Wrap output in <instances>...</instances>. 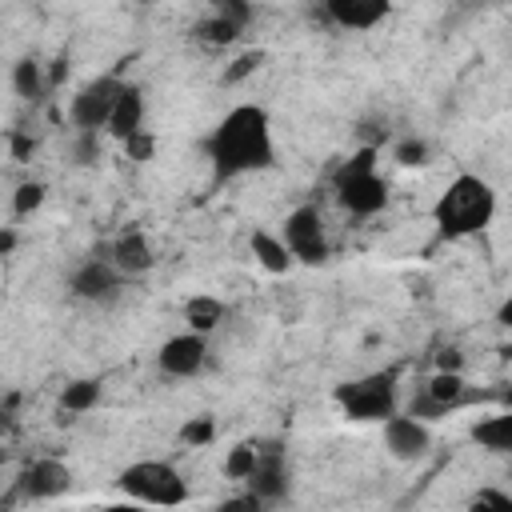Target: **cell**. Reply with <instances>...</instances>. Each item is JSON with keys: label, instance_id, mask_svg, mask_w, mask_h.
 Returning a JSON list of instances; mask_svg holds the SVG:
<instances>
[{"label": "cell", "instance_id": "30", "mask_svg": "<svg viewBox=\"0 0 512 512\" xmlns=\"http://www.w3.org/2000/svg\"><path fill=\"white\" fill-rule=\"evenodd\" d=\"M12 248H16V228H12V224H8V228H4V236H0V252H4V256H8V252H12Z\"/></svg>", "mask_w": 512, "mask_h": 512}, {"label": "cell", "instance_id": "29", "mask_svg": "<svg viewBox=\"0 0 512 512\" xmlns=\"http://www.w3.org/2000/svg\"><path fill=\"white\" fill-rule=\"evenodd\" d=\"M496 324H500L504 332H512V292H508V296L496 304Z\"/></svg>", "mask_w": 512, "mask_h": 512}, {"label": "cell", "instance_id": "3", "mask_svg": "<svg viewBox=\"0 0 512 512\" xmlns=\"http://www.w3.org/2000/svg\"><path fill=\"white\" fill-rule=\"evenodd\" d=\"M332 196L336 204L352 216V220H372L388 208L392 192H388V180L380 172V152L372 144L356 148L348 160L336 164L332 172Z\"/></svg>", "mask_w": 512, "mask_h": 512}, {"label": "cell", "instance_id": "23", "mask_svg": "<svg viewBox=\"0 0 512 512\" xmlns=\"http://www.w3.org/2000/svg\"><path fill=\"white\" fill-rule=\"evenodd\" d=\"M256 460H260V444H256V440H248V444H236V448L228 452V460H224V476L244 484V480L252 476Z\"/></svg>", "mask_w": 512, "mask_h": 512}, {"label": "cell", "instance_id": "18", "mask_svg": "<svg viewBox=\"0 0 512 512\" xmlns=\"http://www.w3.org/2000/svg\"><path fill=\"white\" fill-rule=\"evenodd\" d=\"M248 244H252V256H256V264H260L264 272H272V276H284V272L296 264V256L288 252V244H284V236H280V232H268V228H252Z\"/></svg>", "mask_w": 512, "mask_h": 512}, {"label": "cell", "instance_id": "12", "mask_svg": "<svg viewBox=\"0 0 512 512\" xmlns=\"http://www.w3.org/2000/svg\"><path fill=\"white\" fill-rule=\"evenodd\" d=\"M144 124H148V96H144V88L136 80H128L124 92H120V100H116V108H112V116H108L104 136H112L116 144H128L132 136L148 132Z\"/></svg>", "mask_w": 512, "mask_h": 512}, {"label": "cell", "instance_id": "27", "mask_svg": "<svg viewBox=\"0 0 512 512\" xmlns=\"http://www.w3.org/2000/svg\"><path fill=\"white\" fill-rule=\"evenodd\" d=\"M212 432H216V428H212V420H208V416H196V420H188V424L180 428V440L196 448V444H208V440H212Z\"/></svg>", "mask_w": 512, "mask_h": 512}, {"label": "cell", "instance_id": "1", "mask_svg": "<svg viewBox=\"0 0 512 512\" xmlns=\"http://www.w3.org/2000/svg\"><path fill=\"white\" fill-rule=\"evenodd\" d=\"M212 172L220 180H236V176H256V172H272L276 168V124L272 112L256 100H240L232 104L200 140Z\"/></svg>", "mask_w": 512, "mask_h": 512}, {"label": "cell", "instance_id": "24", "mask_svg": "<svg viewBox=\"0 0 512 512\" xmlns=\"http://www.w3.org/2000/svg\"><path fill=\"white\" fill-rule=\"evenodd\" d=\"M44 200H48V184H44V180H24V184L12 192V216L24 220V216H32Z\"/></svg>", "mask_w": 512, "mask_h": 512}, {"label": "cell", "instance_id": "9", "mask_svg": "<svg viewBox=\"0 0 512 512\" xmlns=\"http://www.w3.org/2000/svg\"><path fill=\"white\" fill-rule=\"evenodd\" d=\"M212 360V336L196 328H180L160 340L156 348V372L168 380H196Z\"/></svg>", "mask_w": 512, "mask_h": 512}, {"label": "cell", "instance_id": "10", "mask_svg": "<svg viewBox=\"0 0 512 512\" xmlns=\"http://www.w3.org/2000/svg\"><path fill=\"white\" fill-rule=\"evenodd\" d=\"M380 444H384V452H388L392 460L416 464V460H424L428 448H432V424L420 420V416L408 412V408H396L388 420H380Z\"/></svg>", "mask_w": 512, "mask_h": 512}, {"label": "cell", "instance_id": "17", "mask_svg": "<svg viewBox=\"0 0 512 512\" xmlns=\"http://www.w3.org/2000/svg\"><path fill=\"white\" fill-rule=\"evenodd\" d=\"M420 392H424V396H432L448 416L476 400V396H472V384H468V376H464V368H436V372L424 380V388H420Z\"/></svg>", "mask_w": 512, "mask_h": 512}, {"label": "cell", "instance_id": "26", "mask_svg": "<svg viewBox=\"0 0 512 512\" xmlns=\"http://www.w3.org/2000/svg\"><path fill=\"white\" fill-rule=\"evenodd\" d=\"M468 504H472V508H504V512H512V492L488 484V488H476Z\"/></svg>", "mask_w": 512, "mask_h": 512}, {"label": "cell", "instance_id": "20", "mask_svg": "<svg viewBox=\"0 0 512 512\" xmlns=\"http://www.w3.org/2000/svg\"><path fill=\"white\" fill-rule=\"evenodd\" d=\"M100 396H104L100 376H76V380H68V384L60 388V412L84 416V412H92V408L100 404Z\"/></svg>", "mask_w": 512, "mask_h": 512}, {"label": "cell", "instance_id": "13", "mask_svg": "<svg viewBox=\"0 0 512 512\" xmlns=\"http://www.w3.org/2000/svg\"><path fill=\"white\" fill-rule=\"evenodd\" d=\"M324 16L344 32H372L392 16V0H320Z\"/></svg>", "mask_w": 512, "mask_h": 512}, {"label": "cell", "instance_id": "19", "mask_svg": "<svg viewBox=\"0 0 512 512\" xmlns=\"http://www.w3.org/2000/svg\"><path fill=\"white\" fill-rule=\"evenodd\" d=\"M224 320H228V304H224L220 296H212V292H196V296L184 300V324H188V328L212 336Z\"/></svg>", "mask_w": 512, "mask_h": 512}, {"label": "cell", "instance_id": "7", "mask_svg": "<svg viewBox=\"0 0 512 512\" xmlns=\"http://www.w3.org/2000/svg\"><path fill=\"white\" fill-rule=\"evenodd\" d=\"M68 296L72 300H84V304H112L120 292H124V284H128V276L104 256V248L100 252H88V256H80L72 268H68Z\"/></svg>", "mask_w": 512, "mask_h": 512}, {"label": "cell", "instance_id": "22", "mask_svg": "<svg viewBox=\"0 0 512 512\" xmlns=\"http://www.w3.org/2000/svg\"><path fill=\"white\" fill-rule=\"evenodd\" d=\"M12 88H16V96H24V100H32V96L44 92V72H40V64H36L32 56H24V60L12 64Z\"/></svg>", "mask_w": 512, "mask_h": 512}, {"label": "cell", "instance_id": "14", "mask_svg": "<svg viewBox=\"0 0 512 512\" xmlns=\"http://www.w3.org/2000/svg\"><path fill=\"white\" fill-rule=\"evenodd\" d=\"M20 488L32 500H56V496H64L72 488V468L64 460H56V456H36L20 472Z\"/></svg>", "mask_w": 512, "mask_h": 512}, {"label": "cell", "instance_id": "21", "mask_svg": "<svg viewBox=\"0 0 512 512\" xmlns=\"http://www.w3.org/2000/svg\"><path fill=\"white\" fill-rule=\"evenodd\" d=\"M240 28H244V20L224 16V12H212L208 20L196 24V36H200L204 44H232V40L240 36Z\"/></svg>", "mask_w": 512, "mask_h": 512}, {"label": "cell", "instance_id": "25", "mask_svg": "<svg viewBox=\"0 0 512 512\" xmlns=\"http://www.w3.org/2000/svg\"><path fill=\"white\" fill-rule=\"evenodd\" d=\"M392 160L404 164V168H420V164H428V140H420V136H404V140H396Z\"/></svg>", "mask_w": 512, "mask_h": 512}, {"label": "cell", "instance_id": "16", "mask_svg": "<svg viewBox=\"0 0 512 512\" xmlns=\"http://www.w3.org/2000/svg\"><path fill=\"white\" fill-rule=\"evenodd\" d=\"M468 440L480 448V452H492V456H512V408L500 404L484 416L472 420L468 428Z\"/></svg>", "mask_w": 512, "mask_h": 512}, {"label": "cell", "instance_id": "6", "mask_svg": "<svg viewBox=\"0 0 512 512\" xmlns=\"http://www.w3.org/2000/svg\"><path fill=\"white\" fill-rule=\"evenodd\" d=\"M124 84L128 80L120 72H100V76L84 80L72 92V100H68V124L76 132H104L108 116H112V108H116V100L124 92Z\"/></svg>", "mask_w": 512, "mask_h": 512}, {"label": "cell", "instance_id": "4", "mask_svg": "<svg viewBox=\"0 0 512 512\" xmlns=\"http://www.w3.org/2000/svg\"><path fill=\"white\" fill-rule=\"evenodd\" d=\"M116 492L136 504H152V508H180L192 496L184 472L160 456H140V460L124 464L116 472Z\"/></svg>", "mask_w": 512, "mask_h": 512}, {"label": "cell", "instance_id": "2", "mask_svg": "<svg viewBox=\"0 0 512 512\" xmlns=\"http://www.w3.org/2000/svg\"><path fill=\"white\" fill-rule=\"evenodd\" d=\"M500 212V192L488 176L480 172H456L432 200L428 216L440 240H472L496 224Z\"/></svg>", "mask_w": 512, "mask_h": 512}, {"label": "cell", "instance_id": "28", "mask_svg": "<svg viewBox=\"0 0 512 512\" xmlns=\"http://www.w3.org/2000/svg\"><path fill=\"white\" fill-rule=\"evenodd\" d=\"M260 60H264L260 52H248V56H240V60H236V68H232V72H224V80H228V84H236L240 76H248L252 68H260Z\"/></svg>", "mask_w": 512, "mask_h": 512}, {"label": "cell", "instance_id": "15", "mask_svg": "<svg viewBox=\"0 0 512 512\" xmlns=\"http://www.w3.org/2000/svg\"><path fill=\"white\" fill-rule=\"evenodd\" d=\"M244 488L260 504H276L288 492V456H284V448H264L260 444V460H256L252 476L244 480Z\"/></svg>", "mask_w": 512, "mask_h": 512}, {"label": "cell", "instance_id": "5", "mask_svg": "<svg viewBox=\"0 0 512 512\" xmlns=\"http://www.w3.org/2000/svg\"><path fill=\"white\" fill-rule=\"evenodd\" d=\"M332 400L344 412V420H352V424H380V420H388L400 408V372L396 368L360 372V376L336 384Z\"/></svg>", "mask_w": 512, "mask_h": 512}, {"label": "cell", "instance_id": "8", "mask_svg": "<svg viewBox=\"0 0 512 512\" xmlns=\"http://www.w3.org/2000/svg\"><path fill=\"white\" fill-rule=\"evenodd\" d=\"M280 236L288 244V252L296 256V264H324L332 244H328V224H324V212L316 204H296L284 220H280Z\"/></svg>", "mask_w": 512, "mask_h": 512}, {"label": "cell", "instance_id": "11", "mask_svg": "<svg viewBox=\"0 0 512 512\" xmlns=\"http://www.w3.org/2000/svg\"><path fill=\"white\" fill-rule=\"evenodd\" d=\"M104 256H108L128 280H140V276H148V272L156 268V248H152V240H148L144 228H124V232H116V236L104 244Z\"/></svg>", "mask_w": 512, "mask_h": 512}]
</instances>
